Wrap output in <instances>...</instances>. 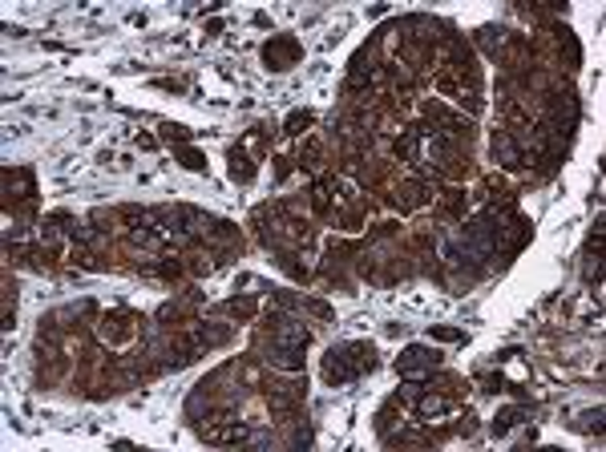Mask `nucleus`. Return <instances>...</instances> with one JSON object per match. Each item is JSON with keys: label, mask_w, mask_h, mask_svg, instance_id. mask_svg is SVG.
Here are the masks:
<instances>
[{"label": "nucleus", "mask_w": 606, "mask_h": 452, "mask_svg": "<svg viewBox=\"0 0 606 452\" xmlns=\"http://www.w3.org/2000/svg\"><path fill=\"white\" fill-rule=\"evenodd\" d=\"M182 166H187V170H202V158H198L194 150H182Z\"/></svg>", "instance_id": "0eeeda50"}, {"label": "nucleus", "mask_w": 606, "mask_h": 452, "mask_svg": "<svg viewBox=\"0 0 606 452\" xmlns=\"http://www.w3.org/2000/svg\"><path fill=\"white\" fill-rule=\"evenodd\" d=\"M307 121H311V118H307V114H295V118L287 121V125H291V129H287V134H300V125H307Z\"/></svg>", "instance_id": "1a4fd4ad"}, {"label": "nucleus", "mask_w": 606, "mask_h": 452, "mask_svg": "<svg viewBox=\"0 0 606 452\" xmlns=\"http://www.w3.org/2000/svg\"><path fill=\"white\" fill-rule=\"evenodd\" d=\"M202 436H207L210 444H239V440H247V428L239 420H227V424H210Z\"/></svg>", "instance_id": "20e7f679"}, {"label": "nucleus", "mask_w": 606, "mask_h": 452, "mask_svg": "<svg viewBox=\"0 0 606 452\" xmlns=\"http://www.w3.org/2000/svg\"><path fill=\"white\" fill-rule=\"evenodd\" d=\"M397 368H400V376H404V380L417 383V380H424V372H428V368H437V356H428L424 347H408V352L400 356Z\"/></svg>", "instance_id": "f03ea898"}, {"label": "nucleus", "mask_w": 606, "mask_h": 452, "mask_svg": "<svg viewBox=\"0 0 606 452\" xmlns=\"http://www.w3.org/2000/svg\"><path fill=\"white\" fill-rule=\"evenodd\" d=\"M493 158H501V166H517L521 162V154H517V145L510 138H493Z\"/></svg>", "instance_id": "39448f33"}, {"label": "nucleus", "mask_w": 606, "mask_h": 452, "mask_svg": "<svg viewBox=\"0 0 606 452\" xmlns=\"http://www.w3.org/2000/svg\"><path fill=\"white\" fill-rule=\"evenodd\" d=\"M372 347L368 343H340L327 352V363H324V376L331 383H352L364 368H372Z\"/></svg>", "instance_id": "f257e3e1"}, {"label": "nucleus", "mask_w": 606, "mask_h": 452, "mask_svg": "<svg viewBox=\"0 0 606 452\" xmlns=\"http://www.w3.org/2000/svg\"><path fill=\"white\" fill-rule=\"evenodd\" d=\"M295 53H300L295 37H279V41H271V45L263 48V57L271 61V69H287V65L295 61Z\"/></svg>", "instance_id": "7ed1b4c3"}, {"label": "nucleus", "mask_w": 606, "mask_h": 452, "mask_svg": "<svg viewBox=\"0 0 606 452\" xmlns=\"http://www.w3.org/2000/svg\"><path fill=\"white\" fill-rule=\"evenodd\" d=\"M417 412L420 416H444V412H449V400H444V396H420Z\"/></svg>", "instance_id": "423d86ee"}, {"label": "nucleus", "mask_w": 606, "mask_h": 452, "mask_svg": "<svg viewBox=\"0 0 606 452\" xmlns=\"http://www.w3.org/2000/svg\"><path fill=\"white\" fill-rule=\"evenodd\" d=\"M433 335H437V339H453V343H457V339H465V335L453 332V327H433Z\"/></svg>", "instance_id": "6e6552de"}]
</instances>
